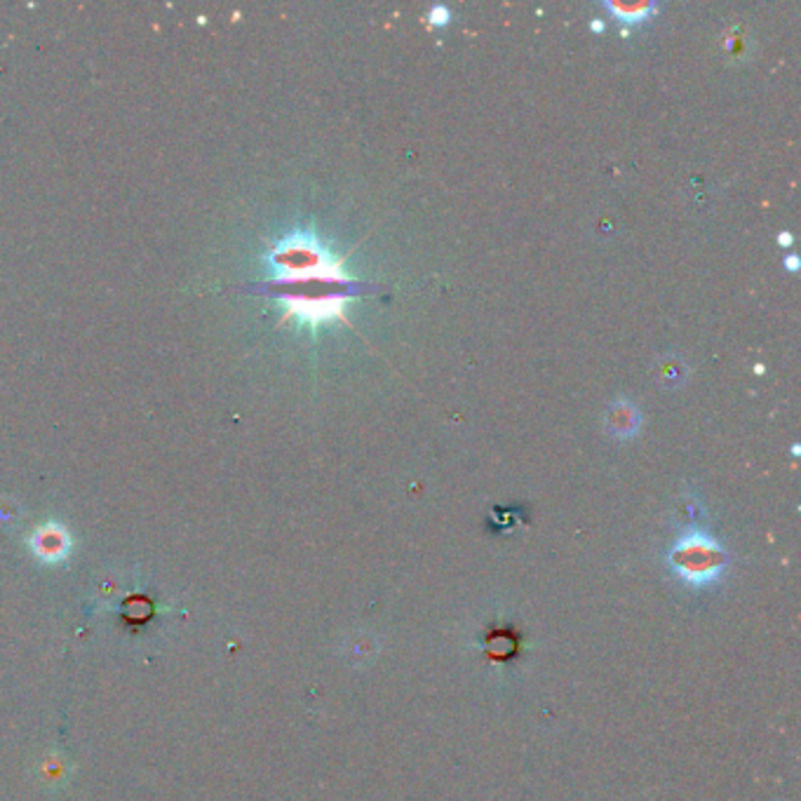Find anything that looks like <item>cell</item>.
<instances>
[{
	"label": "cell",
	"instance_id": "cell-1",
	"mask_svg": "<svg viewBox=\"0 0 801 801\" xmlns=\"http://www.w3.org/2000/svg\"><path fill=\"white\" fill-rule=\"evenodd\" d=\"M270 266L276 270L278 282L297 287V294L289 297L287 303L305 292L297 303L289 305L292 315L305 325L318 327L334 318L344 320V309L355 297L357 285L334 259V254L318 241L315 233L303 231L289 235L272 252Z\"/></svg>",
	"mask_w": 801,
	"mask_h": 801
},
{
	"label": "cell",
	"instance_id": "cell-2",
	"mask_svg": "<svg viewBox=\"0 0 801 801\" xmlns=\"http://www.w3.org/2000/svg\"><path fill=\"white\" fill-rule=\"evenodd\" d=\"M668 565L681 586L703 590L720 581L728 567L724 545L703 530H687L668 553Z\"/></svg>",
	"mask_w": 801,
	"mask_h": 801
},
{
	"label": "cell",
	"instance_id": "cell-3",
	"mask_svg": "<svg viewBox=\"0 0 801 801\" xmlns=\"http://www.w3.org/2000/svg\"><path fill=\"white\" fill-rule=\"evenodd\" d=\"M29 548L45 565H59L71 553V536L62 524H43L29 538Z\"/></svg>",
	"mask_w": 801,
	"mask_h": 801
},
{
	"label": "cell",
	"instance_id": "cell-4",
	"mask_svg": "<svg viewBox=\"0 0 801 801\" xmlns=\"http://www.w3.org/2000/svg\"><path fill=\"white\" fill-rule=\"evenodd\" d=\"M607 431L616 440H633L642 431V412L627 398H616L604 416Z\"/></svg>",
	"mask_w": 801,
	"mask_h": 801
},
{
	"label": "cell",
	"instance_id": "cell-5",
	"mask_svg": "<svg viewBox=\"0 0 801 801\" xmlns=\"http://www.w3.org/2000/svg\"><path fill=\"white\" fill-rule=\"evenodd\" d=\"M602 8L611 14L616 16L619 22L623 24H642V22H649L652 16L656 14L658 5L656 3H635V5H625V3H602Z\"/></svg>",
	"mask_w": 801,
	"mask_h": 801
},
{
	"label": "cell",
	"instance_id": "cell-6",
	"mask_svg": "<svg viewBox=\"0 0 801 801\" xmlns=\"http://www.w3.org/2000/svg\"><path fill=\"white\" fill-rule=\"evenodd\" d=\"M672 363H675V357H666V360L660 363L658 377H660V381H666L670 386H677L679 381L687 379V367L681 365V363H677V367H672Z\"/></svg>",
	"mask_w": 801,
	"mask_h": 801
},
{
	"label": "cell",
	"instance_id": "cell-7",
	"mask_svg": "<svg viewBox=\"0 0 801 801\" xmlns=\"http://www.w3.org/2000/svg\"><path fill=\"white\" fill-rule=\"evenodd\" d=\"M425 20H429L431 26H447L452 20V12L445 5H433L429 14H425Z\"/></svg>",
	"mask_w": 801,
	"mask_h": 801
},
{
	"label": "cell",
	"instance_id": "cell-8",
	"mask_svg": "<svg viewBox=\"0 0 801 801\" xmlns=\"http://www.w3.org/2000/svg\"><path fill=\"white\" fill-rule=\"evenodd\" d=\"M786 268L792 270V272L799 270V257H797V254H790V257L786 259Z\"/></svg>",
	"mask_w": 801,
	"mask_h": 801
},
{
	"label": "cell",
	"instance_id": "cell-9",
	"mask_svg": "<svg viewBox=\"0 0 801 801\" xmlns=\"http://www.w3.org/2000/svg\"><path fill=\"white\" fill-rule=\"evenodd\" d=\"M778 243H780L782 247H790V243H792V235H790V233H780V235H778Z\"/></svg>",
	"mask_w": 801,
	"mask_h": 801
},
{
	"label": "cell",
	"instance_id": "cell-10",
	"mask_svg": "<svg viewBox=\"0 0 801 801\" xmlns=\"http://www.w3.org/2000/svg\"><path fill=\"white\" fill-rule=\"evenodd\" d=\"M590 29H592V31H598V33H602V31H604V22H592V24H590Z\"/></svg>",
	"mask_w": 801,
	"mask_h": 801
}]
</instances>
